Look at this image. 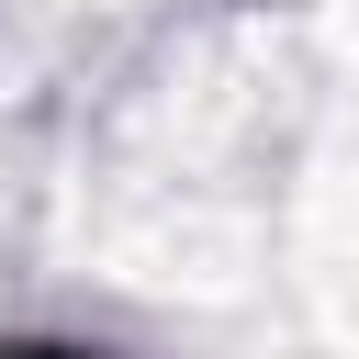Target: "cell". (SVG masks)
<instances>
[{"mask_svg": "<svg viewBox=\"0 0 359 359\" xmlns=\"http://www.w3.org/2000/svg\"><path fill=\"white\" fill-rule=\"evenodd\" d=\"M0 359H67V348H0Z\"/></svg>", "mask_w": 359, "mask_h": 359, "instance_id": "6da1fadb", "label": "cell"}]
</instances>
